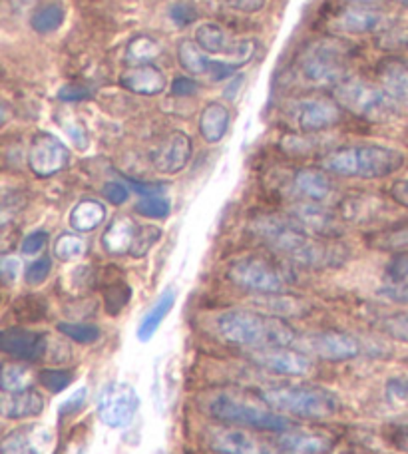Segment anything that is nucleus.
<instances>
[{
    "label": "nucleus",
    "instance_id": "49",
    "mask_svg": "<svg viewBox=\"0 0 408 454\" xmlns=\"http://www.w3.org/2000/svg\"><path fill=\"white\" fill-rule=\"evenodd\" d=\"M86 396H88V388H86V387L78 388V391H76L75 395L68 396V401H67V403H62L60 415H64V417H68V415H75V412H78V411L82 409V404H84Z\"/></svg>",
    "mask_w": 408,
    "mask_h": 454
},
{
    "label": "nucleus",
    "instance_id": "22",
    "mask_svg": "<svg viewBox=\"0 0 408 454\" xmlns=\"http://www.w3.org/2000/svg\"><path fill=\"white\" fill-rule=\"evenodd\" d=\"M122 86L126 90L142 96H156L166 88V76L156 64H136L122 74Z\"/></svg>",
    "mask_w": 408,
    "mask_h": 454
},
{
    "label": "nucleus",
    "instance_id": "2",
    "mask_svg": "<svg viewBox=\"0 0 408 454\" xmlns=\"http://www.w3.org/2000/svg\"><path fill=\"white\" fill-rule=\"evenodd\" d=\"M217 333L224 340L238 347L257 348L293 347L297 345V333L287 321L271 313L231 309L217 317Z\"/></svg>",
    "mask_w": 408,
    "mask_h": 454
},
{
    "label": "nucleus",
    "instance_id": "47",
    "mask_svg": "<svg viewBox=\"0 0 408 454\" xmlns=\"http://www.w3.org/2000/svg\"><path fill=\"white\" fill-rule=\"evenodd\" d=\"M20 259L14 255H4L3 262H0V275H3V281L6 286H12V283L19 279L20 275Z\"/></svg>",
    "mask_w": 408,
    "mask_h": 454
},
{
    "label": "nucleus",
    "instance_id": "52",
    "mask_svg": "<svg viewBox=\"0 0 408 454\" xmlns=\"http://www.w3.org/2000/svg\"><path fill=\"white\" fill-rule=\"evenodd\" d=\"M126 184L132 188L134 192L140 193V196L144 198H150V196H161L163 192V185L160 184H148V182H137V180H132V177H126Z\"/></svg>",
    "mask_w": 408,
    "mask_h": 454
},
{
    "label": "nucleus",
    "instance_id": "19",
    "mask_svg": "<svg viewBox=\"0 0 408 454\" xmlns=\"http://www.w3.org/2000/svg\"><path fill=\"white\" fill-rule=\"evenodd\" d=\"M3 353L22 361H40L48 353V337L38 331L11 327L0 333Z\"/></svg>",
    "mask_w": 408,
    "mask_h": 454
},
{
    "label": "nucleus",
    "instance_id": "56",
    "mask_svg": "<svg viewBox=\"0 0 408 454\" xmlns=\"http://www.w3.org/2000/svg\"><path fill=\"white\" fill-rule=\"evenodd\" d=\"M60 98L62 100H82V98H86V90L78 86H67L60 90Z\"/></svg>",
    "mask_w": 408,
    "mask_h": 454
},
{
    "label": "nucleus",
    "instance_id": "6",
    "mask_svg": "<svg viewBox=\"0 0 408 454\" xmlns=\"http://www.w3.org/2000/svg\"><path fill=\"white\" fill-rule=\"evenodd\" d=\"M334 100L350 114L369 121H385L398 114V102L385 88L358 78H347L334 88Z\"/></svg>",
    "mask_w": 408,
    "mask_h": 454
},
{
    "label": "nucleus",
    "instance_id": "42",
    "mask_svg": "<svg viewBox=\"0 0 408 454\" xmlns=\"http://www.w3.org/2000/svg\"><path fill=\"white\" fill-rule=\"evenodd\" d=\"M381 331L398 343L408 345V313H396L381 321Z\"/></svg>",
    "mask_w": 408,
    "mask_h": 454
},
{
    "label": "nucleus",
    "instance_id": "12",
    "mask_svg": "<svg viewBox=\"0 0 408 454\" xmlns=\"http://www.w3.org/2000/svg\"><path fill=\"white\" fill-rule=\"evenodd\" d=\"M249 356L259 367L285 377H305L315 369L313 356L293 347L257 348V351H251Z\"/></svg>",
    "mask_w": 408,
    "mask_h": 454
},
{
    "label": "nucleus",
    "instance_id": "30",
    "mask_svg": "<svg viewBox=\"0 0 408 454\" xmlns=\"http://www.w3.org/2000/svg\"><path fill=\"white\" fill-rule=\"evenodd\" d=\"M44 436L36 427H22L8 433L0 444V454H43Z\"/></svg>",
    "mask_w": 408,
    "mask_h": 454
},
{
    "label": "nucleus",
    "instance_id": "58",
    "mask_svg": "<svg viewBox=\"0 0 408 454\" xmlns=\"http://www.w3.org/2000/svg\"><path fill=\"white\" fill-rule=\"evenodd\" d=\"M8 4L12 6L14 12H24L30 11V8L36 4V0H8Z\"/></svg>",
    "mask_w": 408,
    "mask_h": 454
},
{
    "label": "nucleus",
    "instance_id": "1",
    "mask_svg": "<svg viewBox=\"0 0 408 454\" xmlns=\"http://www.w3.org/2000/svg\"><path fill=\"white\" fill-rule=\"evenodd\" d=\"M249 230L275 254L309 270L337 267L347 259L345 247L331 239L311 235L291 217L259 215L249 223Z\"/></svg>",
    "mask_w": 408,
    "mask_h": 454
},
{
    "label": "nucleus",
    "instance_id": "23",
    "mask_svg": "<svg viewBox=\"0 0 408 454\" xmlns=\"http://www.w3.org/2000/svg\"><path fill=\"white\" fill-rule=\"evenodd\" d=\"M387 24L388 20L385 14L369 11L365 6H357L342 11L339 19L334 20V28L350 32V35H371V32L385 30Z\"/></svg>",
    "mask_w": 408,
    "mask_h": 454
},
{
    "label": "nucleus",
    "instance_id": "51",
    "mask_svg": "<svg viewBox=\"0 0 408 454\" xmlns=\"http://www.w3.org/2000/svg\"><path fill=\"white\" fill-rule=\"evenodd\" d=\"M219 3L233 8V11H239V12H259L261 8L265 6L267 0H219Z\"/></svg>",
    "mask_w": 408,
    "mask_h": 454
},
{
    "label": "nucleus",
    "instance_id": "14",
    "mask_svg": "<svg viewBox=\"0 0 408 454\" xmlns=\"http://www.w3.org/2000/svg\"><path fill=\"white\" fill-rule=\"evenodd\" d=\"M341 104L329 96H313L297 102L295 124L303 134H317L341 120Z\"/></svg>",
    "mask_w": 408,
    "mask_h": 454
},
{
    "label": "nucleus",
    "instance_id": "27",
    "mask_svg": "<svg viewBox=\"0 0 408 454\" xmlns=\"http://www.w3.org/2000/svg\"><path fill=\"white\" fill-rule=\"evenodd\" d=\"M137 225L129 217H116L102 235V246L110 255H126L134 246Z\"/></svg>",
    "mask_w": 408,
    "mask_h": 454
},
{
    "label": "nucleus",
    "instance_id": "59",
    "mask_svg": "<svg viewBox=\"0 0 408 454\" xmlns=\"http://www.w3.org/2000/svg\"><path fill=\"white\" fill-rule=\"evenodd\" d=\"M349 3H355V4H361V6H369V4L377 3V0H349Z\"/></svg>",
    "mask_w": 408,
    "mask_h": 454
},
{
    "label": "nucleus",
    "instance_id": "5",
    "mask_svg": "<svg viewBox=\"0 0 408 454\" xmlns=\"http://www.w3.org/2000/svg\"><path fill=\"white\" fill-rule=\"evenodd\" d=\"M208 412L211 419H216L224 425L257 428V431L267 433H285L293 428L291 420L281 415V412L255 407V404L225 393L211 396L208 403Z\"/></svg>",
    "mask_w": 408,
    "mask_h": 454
},
{
    "label": "nucleus",
    "instance_id": "17",
    "mask_svg": "<svg viewBox=\"0 0 408 454\" xmlns=\"http://www.w3.org/2000/svg\"><path fill=\"white\" fill-rule=\"evenodd\" d=\"M291 220H295L305 231L323 239H334L341 233V217L319 201H301L293 206Z\"/></svg>",
    "mask_w": 408,
    "mask_h": 454
},
{
    "label": "nucleus",
    "instance_id": "57",
    "mask_svg": "<svg viewBox=\"0 0 408 454\" xmlns=\"http://www.w3.org/2000/svg\"><path fill=\"white\" fill-rule=\"evenodd\" d=\"M393 442H395V447H396L398 450L408 454V427H401V428H398V431H396L395 436H393Z\"/></svg>",
    "mask_w": 408,
    "mask_h": 454
},
{
    "label": "nucleus",
    "instance_id": "36",
    "mask_svg": "<svg viewBox=\"0 0 408 454\" xmlns=\"http://www.w3.org/2000/svg\"><path fill=\"white\" fill-rule=\"evenodd\" d=\"M160 52L161 46L152 36H137L128 44V59L137 64H150L153 59H158Z\"/></svg>",
    "mask_w": 408,
    "mask_h": 454
},
{
    "label": "nucleus",
    "instance_id": "33",
    "mask_svg": "<svg viewBox=\"0 0 408 454\" xmlns=\"http://www.w3.org/2000/svg\"><path fill=\"white\" fill-rule=\"evenodd\" d=\"M64 22V8L60 4H46L32 14L30 24L38 35H48L62 27Z\"/></svg>",
    "mask_w": 408,
    "mask_h": 454
},
{
    "label": "nucleus",
    "instance_id": "16",
    "mask_svg": "<svg viewBox=\"0 0 408 454\" xmlns=\"http://www.w3.org/2000/svg\"><path fill=\"white\" fill-rule=\"evenodd\" d=\"M177 60L182 64L185 72H190L192 76H203L214 80V82H222V80L230 78L235 70L230 62L224 60H211L208 52H203L198 46V43L192 40H184L177 48Z\"/></svg>",
    "mask_w": 408,
    "mask_h": 454
},
{
    "label": "nucleus",
    "instance_id": "28",
    "mask_svg": "<svg viewBox=\"0 0 408 454\" xmlns=\"http://www.w3.org/2000/svg\"><path fill=\"white\" fill-rule=\"evenodd\" d=\"M230 110L224 106L222 102H209L206 108L201 110L200 116V134L208 144H217L224 140L230 128Z\"/></svg>",
    "mask_w": 408,
    "mask_h": 454
},
{
    "label": "nucleus",
    "instance_id": "37",
    "mask_svg": "<svg viewBox=\"0 0 408 454\" xmlns=\"http://www.w3.org/2000/svg\"><path fill=\"white\" fill-rule=\"evenodd\" d=\"M32 375L27 367L16 363H4L3 367V393H16L30 387Z\"/></svg>",
    "mask_w": 408,
    "mask_h": 454
},
{
    "label": "nucleus",
    "instance_id": "29",
    "mask_svg": "<svg viewBox=\"0 0 408 454\" xmlns=\"http://www.w3.org/2000/svg\"><path fill=\"white\" fill-rule=\"evenodd\" d=\"M174 305H176V291L168 287L140 321V327H137V339H140L142 343H148V340L158 333L160 325L163 323V319L168 317L169 311L174 309Z\"/></svg>",
    "mask_w": 408,
    "mask_h": 454
},
{
    "label": "nucleus",
    "instance_id": "31",
    "mask_svg": "<svg viewBox=\"0 0 408 454\" xmlns=\"http://www.w3.org/2000/svg\"><path fill=\"white\" fill-rule=\"evenodd\" d=\"M106 220V207L96 200H82L80 204L72 207L70 225L75 231L88 233L100 227Z\"/></svg>",
    "mask_w": 408,
    "mask_h": 454
},
{
    "label": "nucleus",
    "instance_id": "48",
    "mask_svg": "<svg viewBox=\"0 0 408 454\" xmlns=\"http://www.w3.org/2000/svg\"><path fill=\"white\" fill-rule=\"evenodd\" d=\"M102 193H104V198L108 200L112 206H122V204H126V201H128V196H129V192H128L126 185H124V184H120V182H108V184L104 185Z\"/></svg>",
    "mask_w": 408,
    "mask_h": 454
},
{
    "label": "nucleus",
    "instance_id": "13",
    "mask_svg": "<svg viewBox=\"0 0 408 454\" xmlns=\"http://www.w3.org/2000/svg\"><path fill=\"white\" fill-rule=\"evenodd\" d=\"M70 161V152L59 137L40 132L32 137L28 150V166L38 177H51L62 172Z\"/></svg>",
    "mask_w": 408,
    "mask_h": 454
},
{
    "label": "nucleus",
    "instance_id": "21",
    "mask_svg": "<svg viewBox=\"0 0 408 454\" xmlns=\"http://www.w3.org/2000/svg\"><path fill=\"white\" fill-rule=\"evenodd\" d=\"M0 411L3 417L8 420H22L43 415L44 411V399L43 395L35 388H22L16 393H3V401H0Z\"/></svg>",
    "mask_w": 408,
    "mask_h": 454
},
{
    "label": "nucleus",
    "instance_id": "10",
    "mask_svg": "<svg viewBox=\"0 0 408 454\" xmlns=\"http://www.w3.org/2000/svg\"><path fill=\"white\" fill-rule=\"evenodd\" d=\"M297 348L311 355L313 359H323L331 363L350 361L365 355V343L358 337L341 331H323L297 339Z\"/></svg>",
    "mask_w": 408,
    "mask_h": 454
},
{
    "label": "nucleus",
    "instance_id": "44",
    "mask_svg": "<svg viewBox=\"0 0 408 454\" xmlns=\"http://www.w3.org/2000/svg\"><path fill=\"white\" fill-rule=\"evenodd\" d=\"M51 271H52V257L43 255L27 267V271H24V279H27L28 286H40V283H44L48 279Z\"/></svg>",
    "mask_w": 408,
    "mask_h": 454
},
{
    "label": "nucleus",
    "instance_id": "9",
    "mask_svg": "<svg viewBox=\"0 0 408 454\" xmlns=\"http://www.w3.org/2000/svg\"><path fill=\"white\" fill-rule=\"evenodd\" d=\"M96 409L98 417L106 427L114 428V431H122V428L132 425V420L136 419L137 409H140V396H137L132 385L114 380L100 391Z\"/></svg>",
    "mask_w": 408,
    "mask_h": 454
},
{
    "label": "nucleus",
    "instance_id": "38",
    "mask_svg": "<svg viewBox=\"0 0 408 454\" xmlns=\"http://www.w3.org/2000/svg\"><path fill=\"white\" fill-rule=\"evenodd\" d=\"M161 238V230L156 225H137L136 238H134V246L129 249V255L140 259L144 255H148V251L156 246Z\"/></svg>",
    "mask_w": 408,
    "mask_h": 454
},
{
    "label": "nucleus",
    "instance_id": "50",
    "mask_svg": "<svg viewBox=\"0 0 408 454\" xmlns=\"http://www.w3.org/2000/svg\"><path fill=\"white\" fill-rule=\"evenodd\" d=\"M198 92V84H195L193 78L187 76H177L171 84V94L179 96V98H185V96H193Z\"/></svg>",
    "mask_w": 408,
    "mask_h": 454
},
{
    "label": "nucleus",
    "instance_id": "46",
    "mask_svg": "<svg viewBox=\"0 0 408 454\" xmlns=\"http://www.w3.org/2000/svg\"><path fill=\"white\" fill-rule=\"evenodd\" d=\"M48 238H51V235H48L46 231H35V233L27 235V238H24V241H22V246H20L22 254L24 255H36V254H40V251L46 247Z\"/></svg>",
    "mask_w": 408,
    "mask_h": 454
},
{
    "label": "nucleus",
    "instance_id": "35",
    "mask_svg": "<svg viewBox=\"0 0 408 454\" xmlns=\"http://www.w3.org/2000/svg\"><path fill=\"white\" fill-rule=\"evenodd\" d=\"M86 254V241L75 233H62L54 243V255L60 262H76Z\"/></svg>",
    "mask_w": 408,
    "mask_h": 454
},
{
    "label": "nucleus",
    "instance_id": "40",
    "mask_svg": "<svg viewBox=\"0 0 408 454\" xmlns=\"http://www.w3.org/2000/svg\"><path fill=\"white\" fill-rule=\"evenodd\" d=\"M136 212L144 217H150V220H163V217L169 215L171 206H169L168 198L150 196V198H144L137 201Z\"/></svg>",
    "mask_w": 408,
    "mask_h": 454
},
{
    "label": "nucleus",
    "instance_id": "34",
    "mask_svg": "<svg viewBox=\"0 0 408 454\" xmlns=\"http://www.w3.org/2000/svg\"><path fill=\"white\" fill-rule=\"evenodd\" d=\"M373 246L379 249H387V251H396V249L408 247V220L388 227V230L379 233L377 238L373 239Z\"/></svg>",
    "mask_w": 408,
    "mask_h": 454
},
{
    "label": "nucleus",
    "instance_id": "20",
    "mask_svg": "<svg viewBox=\"0 0 408 454\" xmlns=\"http://www.w3.org/2000/svg\"><path fill=\"white\" fill-rule=\"evenodd\" d=\"M385 200H381L373 193H350L339 201L337 214L342 222L365 225L377 222L385 212Z\"/></svg>",
    "mask_w": 408,
    "mask_h": 454
},
{
    "label": "nucleus",
    "instance_id": "8",
    "mask_svg": "<svg viewBox=\"0 0 408 454\" xmlns=\"http://www.w3.org/2000/svg\"><path fill=\"white\" fill-rule=\"evenodd\" d=\"M227 279L239 289L261 295L283 294L289 286V278L279 265L257 255H247L233 262L227 270Z\"/></svg>",
    "mask_w": 408,
    "mask_h": 454
},
{
    "label": "nucleus",
    "instance_id": "26",
    "mask_svg": "<svg viewBox=\"0 0 408 454\" xmlns=\"http://www.w3.org/2000/svg\"><path fill=\"white\" fill-rule=\"evenodd\" d=\"M381 86L398 104L408 106V62L403 59H387L379 64Z\"/></svg>",
    "mask_w": 408,
    "mask_h": 454
},
{
    "label": "nucleus",
    "instance_id": "32",
    "mask_svg": "<svg viewBox=\"0 0 408 454\" xmlns=\"http://www.w3.org/2000/svg\"><path fill=\"white\" fill-rule=\"evenodd\" d=\"M385 294L398 301H408V255H396L387 265Z\"/></svg>",
    "mask_w": 408,
    "mask_h": 454
},
{
    "label": "nucleus",
    "instance_id": "54",
    "mask_svg": "<svg viewBox=\"0 0 408 454\" xmlns=\"http://www.w3.org/2000/svg\"><path fill=\"white\" fill-rule=\"evenodd\" d=\"M64 128L68 129V134H70L72 140H75L76 148H80V150H86L88 148V136L84 132V128L78 126V124H68V121H67V124H64Z\"/></svg>",
    "mask_w": 408,
    "mask_h": 454
},
{
    "label": "nucleus",
    "instance_id": "18",
    "mask_svg": "<svg viewBox=\"0 0 408 454\" xmlns=\"http://www.w3.org/2000/svg\"><path fill=\"white\" fill-rule=\"evenodd\" d=\"M193 144L185 132H171L152 153V164L161 174H177L187 166L192 158Z\"/></svg>",
    "mask_w": 408,
    "mask_h": 454
},
{
    "label": "nucleus",
    "instance_id": "55",
    "mask_svg": "<svg viewBox=\"0 0 408 454\" xmlns=\"http://www.w3.org/2000/svg\"><path fill=\"white\" fill-rule=\"evenodd\" d=\"M388 393L396 396V399H408V379H398L388 385Z\"/></svg>",
    "mask_w": 408,
    "mask_h": 454
},
{
    "label": "nucleus",
    "instance_id": "39",
    "mask_svg": "<svg viewBox=\"0 0 408 454\" xmlns=\"http://www.w3.org/2000/svg\"><path fill=\"white\" fill-rule=\"evenodd\" d=\"M59 331L68 337L70 340H76V343H94V340L100 339V329L96 325H88V323H59Z\"/></svg>",
    "mask_w": 408,
    "mask_h": 454
},
{
    "label": "nucleus",
    "instance_id": "25",
    "mask_svg": "<svg viewBox=\"0 0 408 454\" xmlns=\"http://www.w3.org/2000/svg\"><path fill=\"white\" fill-rule=\"evenodd\" d=\"M279 434V447L285 454H326L331 450V439L319 433L289 428Z\"/></svg>",
    "mask_w": 408,
    "mask_h": 454
},
{
    "label": "nucleus",
    "instance_id": "60",
    "mask_svg": "<svg viewBox=\"0 0 408 454\" xmlns=\"http://www.w3.org/2000/svg\"><path fill=\"white\" fill-rule=\"evenodd\" d=\"M398 4H403V6H408V0H396Z\"/></svg>",
    "mask_w": 408,
    "mask_h": 454
},
{
    "label": "nucleus",
    "instance_id": "61",
    "mask_svg": "<svg viewBox=\"0 0 408 454\" xmlns=\"http://www.w3.org/2000/svg\"><path fill=\"white\" fill-rule=\"evenodd\" d=\"M158 454H166V452H158Z\"/></svg>",
    "mask_w": 408,
    "mask_h": 454
},
{
    "label": "nucleus",
    "instance_id": "11",
    "mask_svg": "<svg viewBox=\"0 0 408 454\" xmlns=\"http://www.w3.org/2000/svg\"><path fill=\"white\" fill-rule=\"evenodd\" d=\"M195 43L208 54H225L231 67L241 68L253 59L255 52V43L249 38L233 40L224 27H219L217 22H206L195 30Z\"/></svg>",
    "mask_w": 408,
    "mask_h": 454
},
{
    "label": "nucleus",
    "instance_id": "53",
    "mask_svg": "<svg viewBox=\"0 0 408 454\" xmlns=\"http://www.w3.org/2000/svg\"><path fill=\"white\" fill-rule=\"evenodd\" d=\"M390 198H393L398 206L408 207V180H398L390 185Z\"/></svg>",
    "mask_w": 408,
    "mask_h": 454
},
{
    "label": "nucleus",
    "instance_id": "41",
    "mask_svg": "<svg viewBox=\"0 0 408 454\" xmlns=\"http://www.w3.org/2000/svg\"><path fill=\"white\" fill-rule=\"evenodd\" d=\"M129 294H132V291H129L126 283H122V281L110 283V286L104 289L106 309H108V313L110 315L120 313L122 307L129 303Z\"/></svg>",
    "mask_w": 408,
    "mask_h": 454
},
{
    "label": "nucleus",
    "instance_id": "45",
    "mask_svg": "<svg viewBox=\"0 0 408 454\" xmlns=\"http://www.w3.org/2000/svg\"><path fill=\"white\" fill-rule=\"evenodd\" d=\"M169 19L179 28H187L198 20V11L190 3H176L169 8Z\"/></svg>",
    "mask_w": 408,
    "mask_h": 454
},
{
    "label": "nucleus",
    "instance_id": "15",
    "mask_svg": "<svg viewBox=\"0 0 408 454\" xmlns=\"http://www.w3.org/2000/svg\"><path fill=\"white\" fill-rule=\"evenodd\" d=\"M206 444L216 454H273L241 427H216L206 433Z\"/></svg>",
    "mask_w": 408,
    "mask_h": 454
},
{
    "label": "nucleus",
    "instance_id": "3",
    "mask_svg": "<svg viewBox=\"0 0 408 454\" xmlns=\"http://www.w3.org/2000/svg\"><path fill=\"white\" fill-rule=\"evenodd\" d=\"M403 166V152L379 144L342 145L321 158V168L326 174L358 177V180H379L393 176Z\"/></svg>",
    "mask_w": 408,
    "mask_h": 454
},
{
    "label": "nucleus",
    "instance_id": "24",
    "mask_svg": "<svg viewBox=\"0 0 408 454\" xmlns=\"http://www.w3.org/2000/svg\"><path fill=\"white\" fill-rule=\"evenodd\" d=\"M293 192L297 193L301 200L305 201H321L331 196L333 184L325 169H313L303 168L293 176Z\"/></svg>",
    "mask_w": 408,
    "mask_h": 454
},
{
    "label": "nucleus",
    "instance_id": "4",
    "mask_svg": "<svg viewBox=\"0 0 408 454\" xmlns=\"http://www.w3.org/2000/svg\"><path fill=\"white\" fill-rule=\"evenodd\" d=\"M259 399L269 409L297 419H331L341 412V399L333 391L317 385L277 383L263 387Z\"/></svg>",
    "mask_w": 408,
    "mask_h": 454
},
{
    "label": "nucleus",
    "instance_id": "7",
    "mask_svg": "<svg viewBox=\"0 0 408 454\" xmlns=\"http://www.w3.org/2000/svg\"><path fill=\"white\" fill-rule=\"evenodd\" d=\"M347 54L349 48L341 40L321 38L307 46L299 62L301 76L315 86L337 88L347 80Z\"/></svg>",
    "mask_w": 408,
    "mask_h": 454
},
{
    "label": "nucleus",
    "instance_id": "43",
    "mask_svg": "<svg viewBox=\"0 0 408 454\" xmlns=\"http://www.w3.org/2000/svg\"><path fill=\"white\" fill-rule=\"evenodd\" d=\"M72 379H75V375H72V371L67 369H46L40 372V383H43L51 393L67 391Z\"/></svg>",
    "mask_w": 408,
    "mask_h": 454
}]
</instances>
